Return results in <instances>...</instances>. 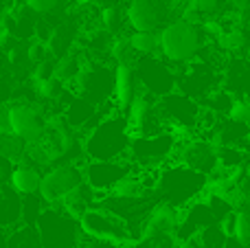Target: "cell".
<instances>
[{
	"label": "cell",
	"mask_w": 250,
	"mask_h": 248,
	"mask_svg": "<svg viewBox=\"0 0 250 248\" xmlns=\"http://www.w3.org/2000/svg\"><path fill=\"white\" fill-rule=\"evenodd\" d=\"M189 7L198 9L202 16H207V13H213L217 11V4H220V0H185Z\"/></svg>",
	"instance_id": "83f0119b"
},
{
	"label": "cell",
	"mask_w": 250,
	"mask_h": 248,
	"mask_svg": "<svg viewBox=\"0 0 250 248\" xmlns=\"http://www.w3.org/2000/svg\"><path fill=\"white\" fill-rule=\"evenodd\" d=\"M79 228L86 237L92 240H105V242H117V244L127 246L134 240L132 228L127 227V222L121 220L117 213L108 211L105 207L92 205L90 209H86L79 215Z\"/></svg>",
	"instance_id": "8992f818"
},
{
	"label": "cell",
	"mask_w": 250,
	"mask_h": 248,
	"mask_svg": "<svg viewBox=\"0 0 250 248\" xmlns=\"http://www.w3.org/2000/svg\"><path fill=\"white\" fill-rule=\"evenodd\" d=\"M215 161H217V169L235 171L246 165V152H244L239 145H217Z\"/></svg>",
	"instance_id": "ac0fdd59"
},
{
	"label": "cell",
	"mask_w": 250,
	"mask_h": 248,
	"mask_svg": "<svg viewBox=\"0 0 250 248\" xmlns=\"http://www.w3.org/2000/svg\"><path fill=\"white\" fill-rule=\"evenodd\" d=\"M217 44H220V48L226 53H237L246 46V33H244V29H239V26H233V29L222 31V33L217 35Z\"/></svg>",
	"instance_id": "cb8c5ba5"
},
{
	"label": "cell",
	"mask_w": 250,
	"mask_h": 248,
	"mask_svg": "<svg viewBox=\"0 0 250 248\" xmlns=\"http://www.w3.org/2000/svg\"><path fill=\"white\" fill-rule=\"evenodd\" d=\"M7 248H40V235L35 224L20 222L7 233Z\"/></svg>",
	"instance_id": "d6986e66"
},
{
	"label": "cell",
	"mask_w": 250,
	"mask_h": 248,
	"mask_svg": "<svg viewBox=\"0 0 250 248\" xmlns=\"http://www.w3.org/2000/svg\"><path fill=\"white\" fill-rule=\"evenodd\" d=\"M178 248H204L202 244L198 242V237H187V240H182V242H178Z\"/></svg>",
	"instance_id": "1f68e13d"
},
{
	"label": "cell",
	"mask_w": 250,
	"mask_h": 248,
	"mask_svg": "<svg viewBox=\"0 0 250 248\" xmlns=\"http://www.w3.org/2000/svg\"><path fill=\"white\" fill-rule=\"evenodd\" d=\"M99 20H101V26H104L110 35H119L123 31V24H125L119 4H104L99 11Z\"/></svg>",
	"instance_id": "7402d4cb"
},
{
	"label": "cell",
	"mask_w": 250,
	"mask_h": 248,
	"mask_svg": "<svg viewBox=\"0 0 250 248\" xmlns=\"http://www.w3.org/2000/svg\"><path fill=\"white\" fill-rule=\"evenodd\" d=\"M224 248H248V246H244V244H239L235 237H226V242H224Z\"/></svg>",
	"instance_id": "d6a6232c"
},
{
	"label": "cell",
	"mask_w": 250,
	"mask_h": 248,
	"mask_svg": "<svg viewBox=\"0 0 250 248\" xmlns=\"http://www.w3.org/2000/svg\"><path fill=\"white\" fill-rule=\"evenodd\" d=\"M226 117H229V121H235V123H244V125H248L250 123V105L246 99H242V97H235L233 101H230V108L226 110Z\"/></svg>",
	"instance_id": "484cf974"
},
{
	"label": "cell",
	"mask_w": 250,
	"mask_h": 248,
	"mask_svg": "<svg viewBox=\"0 0 250 248\" xmlns=\"http://www.w3.org/2000/svg\"><path fill=\"white\" fill-rule=\"evenodd\" d=\"M207 180L208 176L189 169L180 163H167L160 169H156L154 193H158L160 200L167 205L182 209L189 202L198 200V196H202Z\"/></svg>",
	"instance_id": "7a4b0ae2"
},
{
	"label": "cell",
	"mask_w": 250,
	"mask_h": 248,
	"mask_svg": "<svg viewBox=\"0 0 250 248\" xmlns=\"http://www.w3.org/2000/svg\"><path fill=\"white\" fill-rule=\"evenodd\" d=\"M176 143L178 136L169 130L145 136H132L127 147V158L141 169H160L163 165L171 163Z\"/></svg>",
	"instance_id": "5b68a950"
},
{
	"label": "cell",
	"mask_w": 250,
	"mask_h": 248,
	"mask_svg": "<svg viewBox=\"0 0 250 248\" xmlns=\"http://www.w3.org/2000/svg\"><path fill=\"white\" fill-rule=\"evenodd\" d=\"M127 42L132 51L141 53V55H151L158 51V33L156 31H134L127 38Z\"/></svg>",
	"instance_id": "ffe728a7"
},
{
	"label": "cell",
	"mask_w": 250,
	"mask_h": 248,
	"mask_svg": "<svg viewBox=\"0 0 250 248\" xmlns=\"http://www.w3.org/2000/svg\"><path fill=\"white\" fill-rule=\"evenodd\" d=\"M24 149H26V143L22 139H18L11 132H0V156L18 163L24 158Z\"/></svg>",
	"instance_id": "44dd1931"
},
{
	"label": "cell",
	"mask_w": 250,
	"mask_h": 248,
	"mask_svg": "<svg viewBox=\"0 0 250 248\" xmlns=\"http://www.w3.org/2000/svg\"><path fill=\"white\" fill-rule=\"evenodd\" d=\"M0 132H9V103L0 101Z\"/></svg>",
	"instance_id": "4dcf8cb0"
},
{
	"label": "cell",
	"mask_w": 250,
	"mask_h": 248,
	"mask_svg": "<svg viewBox=\"0 0 250 248\" xmlns=\"http://www.w3.org/2000/svg\"><path fill=\"white\" fill-rule=\"evenodd\" d=\"M83 183V169L79 163H60V165L48 167V171H44L40 178V200L44 205H53L57 202L64 193H68L70 189H75L77 185Z\"/></svg>",
	"instance_id": "ba28073f"
},
{
	"label": "cell",
	"mask_w": 250,
	"mask_h": 248,
	"mask_svg": "<svg viewBox=\"0 0 250 248\" xmlns=\"http://www.w3.org/2000/svg\"><path fill=\"white\" fill-rule=\"evenodd\" d=\"M136 90H138V82H136L134 66L117 64V73H114V95H117V105L121 112H125L127 105L132 103Z\"/></svg>",
	"instance_id": "2e32d148"
},
{
	"label": "cell",
	"mask_w": 250,
	"mask_h": 248,
	"mask_svg": "<svg viewBox=\"0 0 250 248\" xmlns=\"http://www.w3.org/2000/svg\"><path fill=\"white\" fill-rule=\"evenodd\" d=\"M16 163L9 161V158L0 156V185H7L9 183V176H11V169Z\"/></svg>",
	"instance_id": "f1b7e54d"
},
{
	"label": "cell",
	"mask_w": 250,
	"mask_h": 248,
	"mask_svg": "<svg viewBox=\"0 0 250 248\" xmlns=\"http://www.w3.org/2000/svg\"><path fill=\"white\" fill-rule=\"evenodd\" d=\"M35 228L40 235V248H82L83 244L79 222L55 207L40 211Z\"/></svg>",
	"instance_id": "277c9868"
},
{
	"label": "cell",
	"mask_w": 250,
	"mask_h": 248,
	"mask_svg": "<svg viewBox=\"0 0 250 248\" xmlns=\"http://www.w3.org/2000/svg\"><path fill=\"white\" fill-rule=\"evenodd\" d=\"M82 248H127L123 244H117V242H105V240H88L86 244H82Z\"/></svg>",
	"instance_id": "f546056e"
},
{
	"label": "cell",
	"mask_w": 250,
	"mask_h": 248,
	"mask_svg": "<svg viewBox=\"0 0 250 248\" xmlns=\"http://www.w3.org/2000/svg\"><path fill=\"white\" fill-rule=\"evenodd\" d=\"M95 202H97V193L92 191L86 183H82L75 189H70L68 193H64V196H62L57 202H53L51 207H55V209L68 213L70 218L79 220V215H82L86 209H90Z\"/></svg>",
	"instance_id": "4fadbf2b"
},
{
	"label": "cell",
	"mask_w": 250,
	"mask_h": 248,
	"mask_svg": "<svg viewBox=\"0 0 250 248\" xmlns=\"http://www.w3.org/2000/svg\"><path fill=\"white\" fill-rule=\"evenodd\" d=\"M22 222V196L9 185H0V228L11 231Z\"/></svg>",
	"instance_id": "5bb4252c"
},
{
	"label": "cell",
	"mask_w": 250,
	"mask_h": 248,
	"mask_svg": "<svg viewBox=\"0 0 250 248\" xmlns=\"http://www.w3.org/2000/svg\"><path fill=\"white\" fill-rule=\"evenodd\" d=\"M0 248H7V233L0 228Z\"/></svg>",
	"instance_id": "836d02e7"
},
{
	"label": "cell",
	"mask_w": 250,
	"mask_h": 248,
	"mask_svg": "<svg viewBox=\"0 0 250 248\" xmlns=\"http://www.w3.org/2000/svg\"><path fill=\"white\" fill-rule=\"evenodd\" d=\"M127 248H178V240L171 233H160V235H138L132 240Z\"/></svg>",
	"instance_id": "603a6c76"
},
{
	"label": "cell",
	"mask_w": 250,
	"mask_h": 248,
	"mask_svg": "<svg viewBox=\"0 0 250 248\" xmlns=\"http://www.w3.org/2000/svg\"><path fill=\"white\" fill-rule=\"evenodd\" d=\"M44 125H46V117L35 105L24 103V101L9 105V132L22 139L24 143L40 141Z\"/></svg>",
	"instance_id": "30bf717a"
},
{
	"label": "cell",
	"mask_w": 250,
	"mask_h": 248,
	"mask_svg": "<svg viewBox=\"0 0 250 248\" xmlns=\"http://www.w3.org/2000/svg\"><path fill=\"white\" fill-rule=\"evenodd\" d=\"M22 2H24L26 9H31L35 13H48L55 7H60L64 0H22Z\"/></svg>",
	"instance_id": "4316f807"
},
{
	"label": "cell",
	"mask_w": 250,
	"mask_h": 248,
	"mask_svg": "<svg viewBox=\"0 0 250 248\" xmlns=\"http://www.w3.org/2000/svg\"><path fill=\"white\" fill-rule=\"evenodd\" d=\"M132 141L127 119L123 114H110L88 130L82 143V152L88 161H112L127 156Z\"/></svg>",
	"instance_id": "6da1fadb"
},
{
	"label": "cell",
	"mask_w": 250,
	"mask_h": 248,
	"mask_svg": "<svg viewBox=\"0 0 250 248\" xmlns=\"http://www.w3.org/2000/svg\"><path fill=\"white\" fill-rule=\"evenodd\" d=\"M171 163H180V165L189 167V169H193V171H200V174H204V176H213L217 171L215 145L204 139L178 141Z\"/></svg>",
	"instance_id": "9c48e42d"
},
{
	"label": "cell",
	"mask_w": 250,
	"mask_h": 248,
	"mask_svg": "<svg viewBox=\"0 0 250 248\" xmlns=\"http://www.w3.org/2000/svg\"><path fill=\"white\" fill-rule=\"evenodd\" d=\"M230 237L239 242V244L248 246L250 244V215L248 209H237L233 215V233Z\"/></svg>",
	"instance_id": "d4e9b609"
},
{
	"label": "cell",
	"mask_w": 250,
	"mask_h": 248,
	"mask_svg": "<svg viewBox=\"0 0 250 248\" xmlns=\"http://www.w3.org/2000/svg\"><path fill=\"white\" fill-rule=\"evenodd\" d=\"M147 60L134 64V73H136V82L145 86V90L149 95H167V92L176 90L178 79L167 66L160 60H151L149 55H145Z\"/></svg>",
	"instance_id": "8fae6325"
},
{
	"label": "cell",
	"mask_w": 250,
	"mask_h": 248,
	"mask_svg": "<svg viewBox=\"0 0 250 248\" xmlns=\"http://www.w3.org/2000/svg\"><path fill=\"white\" fill-rule=\"evenodd\" d=\"M83 183L97 193V200L110 193L121 180H125L134 171V163L127 156L112 158V161H88L82 165Z\"/></svg>",
	"instance_id": "52a82bcc"
},
{
	"label": "cell",
	"mask_w": 250,
	"mask_h": 248,
	"mask_svg": "<svg viewBox=\"0 0 250 248\" xmlns=\"http://www.w3.org/2000/svg\"><path fill=\"white\" fill-rule=\"evenodd\" d=\"M165 7H173V2H163V0H132L127 7V24L132 31H156L160 22L165 20L167 11Z\"/></svg>",
	"instance_id": "7c38bea8"
},
{
	"label": "cell",
	"mask_w": 250,
	"mask_h": 248,
	"mask_svg": "<svg viewBox=\"0 0 250 248\" xmlns=\"http://www.w3.org/2000/svg\"><path fill=\"white\" fill-rule=\"evenodd\" d=\"M82 62H83V57L79 55L75 48H70L68 53L60 55L57 62H53V77H55L62 86H68V83L73 82V77L77 75Z\"/></svg>",
	"instance_id": "e0dca14e"
},
{
	"label": "cell",
	"mask_w": 250,
	"mask_h": 248,
	"mask_svg": "<svg viewBox=\"0 0 250 248\" xmlns=\"http://www.w3.org/2000/svg\"><path fill=\"white\" fill-rule=\"evenodd\" d=\"M40 178H42V171L35 165L16 163L11 169V176H9V187L20 196H33V193H38Z\"/></svg>",
	"instance_id": "9a60e30c"
},
{
	"label": "cell",
	"mask_w": 250,
	"mask_h": 248,
	"mask_svg": "<svg viewBox=\"0 0 250 248\" xmlns=\"http://www.w3.org/2000/svg\"><path fill=\"white\" fill-rule=\"evenodd\" d=\"M207 44L202 24H191L185 20H173L158 33V51L167 62L189 64L202 53Z\"/></svg>",
	"instance_id": "3957f363"
}]
</instances>
